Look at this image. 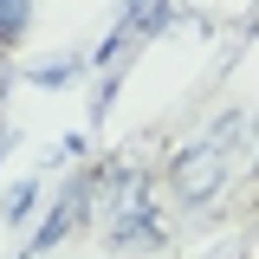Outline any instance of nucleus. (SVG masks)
I'll return each mask as SVG.
<instances>
[{
  "label": "nucleus",
  "instance_id": "1",
  "mask_svg": "<svg viewBox=\"0 0 259 259\" xmlns=\"http://www.w3.org/2000/svg\"><path fill=\"white\" fill-rule=\"evenodd\" d=\"M240 136H246V117L233 110V117H214V130H201L194 143L175 149L168 162V194L182 201V207H214L233 182V149H240Z\"/></svg>",
  "mask_w": 259,
  "mask_h": 259
},
{
  "label": "nucleus",
  "instance_id": "2",
  "mask_svg": "<svg viewBox=\"0 0 259 259\" xmlns=\"http://www.w3.org/2000/svg\"><path fill=\"white\" fill-rule=\"evenodd\" d=\"M97 227H104V240L117 253H149V246H162V207H156L149 175L110 168L97 182Z\"/></svg>",
  "mask_w": 259,
  "mask_h": 259
},
{
  "label": "nucleus",
  "instance_id": "3",
  "mask_svg": "<svg viewBox=\"0 0 259 259\" xmlns=\"http://www.w3.org/2000/svg\"><path fill=\"white\" fill-rule=\"evenodd\" d=\"M168 20H175V7H168V0H123V13H117L110 39L97 46V65H117V59H123V46H136V39H156Z\"/></svg>",
  "mask_w": 259,
  "mask_h": 259
},
{
  "label": "nucleus",
  "instance_id": "4",
  "mask_svg": "<svg viewBox=\"0 0 259 259\" xmlns=\"http://www.w3.org/2000/svg\"><path fill=\"white\" fill-rule=\"evenodd\" d=\"M91 182H71V188L59 194V207H52V214H46V227H39V233H32V246L20 259H39V253H52V246H59L65 233H71V221H84V214H91Z\"/></svg>",
  "mask_w": 259,
  "mask_h": 259
},
{
  "label": "nucleus",
  "instance_id": "5",
  "mask_svg": "<svg viewBox=\"0 0 259 259\" xmlns=\"http://www.w3.org/2000/svg\"><path fill=\"white\" fill-rule=\"evenodd\" d=\"M84 71H91V59H84V52H59V59L26 65V84H39V91H65V84H78Z\"/></svg>",
  "mask_w": 259,
  "mask_h": 259
},
{
  "label": "nucleus",
  "instance_id": "6",
  "mask_svg": "<svg viewBox=\"0 0 259 259\" xmlns=\"http://www.w3.org/2000/svg\"><path fill=\"white\" fill-rule=\"evenodd\" d=\"M39 194H46V188H39V182H32V175H26L20 188H13V194H7V201H0V221H7V227H20V221H26V214H32V207H39Z\"/></svg>",
  "mask_w": 259,
  "mask_h": 259
},
{
  "label": "nucleus",
  "instance_id": "7",
  "mask_svg": "<svg viewBox=\"0 0 259 259\" xmlns=\"http://www.w3.org/2000/svg\"><path fill=\"white\" fill-rule=\"evenodd\" d=\"M26 26H32V0H0V46L26 39Z\"/></svg>",
  "mask_w": 259,
  "mask_h": 259
},
{
  "label": "nucleus",
  "instance_id": "8",
  "mask_svg": "<svg viewBox=\"0 0 259 259\" xmlns=\"http://www.w3.org/2000/svg\"><path fill=\"white\" fill-rule=\"evenodd\" d=\"M7 149H13V130H7V123H0V162H7Z\"/></svg>",
  "mask_w": 259,
  "mask_h": 259
}]
</instances>
